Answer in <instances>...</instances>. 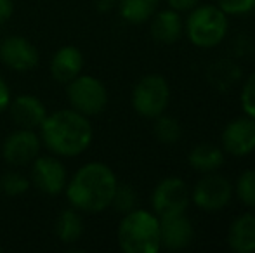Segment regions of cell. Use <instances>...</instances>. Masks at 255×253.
Returning a JSON list of instances; mask_svg holds the SVG:
<instances>
[{"label":"cell","mask_w":255,"mask_h":253,"mask_svg":"<svg viewBox=\"0 0 255 253\" xmlns=\"http://www.w3.org/2000/svg\"><path fill=\"white\" fill-rule=\"evenodd\" d=\"M236 196L238 199L249 208H255V170H245L243 173H240L238 180L235 186Z\"/></svg>","instance_id":"cell-24"},{"label":"cell","mask_w":255,"mask_h":253,"mask_svg":"<svg viewBox=\"0 0 255 253\" xmlns=\"http://www.w3.org/2000/svg\"><path fill=\"white\" fill-rule=\"evenodd\" d=\"M151 37L158 44L170 45L181 38L182 31H184V24L179 16L177 10L174 9H165L160 12H154L151 17Z\"/></svg>","instance_id":"cell-17"},{"label":"cell","mask_w":255,"mask_h":253,"mask_svg":"<svg viewBox=\"0 0 255 253\" xmlns=\"http://www.w3.org/2000/svg\"><path fill=\"white\" fill-rule=\"evenodd\" d=\"M153 134L158 142H161V144H165V146H174L181 141L182 128L177 120L172 118V116H167L163 113V115L154 118Z\"/></svg>","instance_id":"cell-21"},{"label":"cell","mask_w":255,"mask_h":253,"mask_svg":"<svg viewBox=\"0 0 255 253\" xmlns=\"http://www.w3.org/2000/svg\"><path fill=\"white\" fill-rule=\"evenodd\" d=\"M228 247L236 253H255V213L238 215L228 229Z\"/></svg>","instance_id":"cell-16"},{"label":"cell","mask_w":255,"mask_h":253,"mask_svg":"<svg viewBox=\"0 0 255 253\" xmlns=\"http://www.w3.org/2000/svg\"><path fill=\"white\" fill-rule=\"evenodd\" d=\"M117 240L125 253H156L161 248L160 219L154 212L134 208L122 217Z\"/></svg>","instance_id":"cell-3"},{"label":"cell","mask_w":255,"mask_h":253,"mask_svg":"<svg viewBox=\"0 0 255 253\" xmlns=\"http://www.w3.org/2000/svg\"><path fill=\"white\" fill-rule=\"evenodd\" d=\"M31 184L44 194H61L68 184V172L59 156L38 155L31 162Z\"/></svg>","instance_id":"cell-10"},{"label":"cell","mask_w":255,"mask_h":253,"mask_svg":"<svg viewBox=\"0 0 255 253\" xmlns=\"http://www.w3.org/2000/svg\"><path fill=\"white\" fill-rule=\"evenodd\" d=\"M66 99L70 108L92 118L101 115L108 104L106 85L92 75L80 73L66 84Z\"/></svg>","instance_id":"cell-5"},{"label":"cell","mask_w":255,"mask_h":253,"mask_svg":"<svg viewBox=\"0 0 255 253\" xmlns=\"http://www.w3.org/2000/svg\"><path fill=\"white\" fill-rule=\"evenodd\" d=\"M137 205V192L130 184H120L118 182L117 189H115L113 199H111V206L117 210L118 213L125 215V213L132 212Z\"/></svg>","instance_id":"cell-23"},{"label":"cell","mask_w":255,"mask_h":253,"mask_svg":"<svg viewBox=\"0 0 255 253\" xmlns=\"http://www.w3.org/2000/svg\"><path fill=\"white\" fill-rule=\"evenodd\" d=\"M217 5L228 16H242L255 9V0H217Z\"/></svg>","instance_id":"cell-26"},{"label":"cell","mask_w":255,"mask_h":253,"mask_svg":"<svg viewBox=\"0 0 255 253\" xmlns=\"http://www.w3.org/2000/svg\"><path fill=\"white\" fill-rule=\"evenodd\" d=\"M233 198V186L224 175L215 172L203 173L191 191V201L208 213L226 208Z\"/></svg>","instance_id":"cell-8"},{"label":"cell","mask_w":255,"mask_h":253,"mask_svg":"<svg viewBox=\"0 0 255 253\" xmlns=\"http://www.w3.org/2000/svg\"><path fill=\"white\" fill-rule=\"evenodd\" d=\"M9 113L12 122L21 128H33L37 130L47 116V108L40 97L31 94H21L10 99Z\"/></svg>","instance_id":"cell-14"},{"label":"cell","mask_w":255,"mask_h":253,"mask_svg":"<svg viewBox=\"0 0 255 253\" xmlns=\"http://www.w3.org/2000/svg\"><path fill=\"white\" fill-rule=\"evenodd\" d=\"M240 104L247 116L255 120V71L249 75L240 92Z\"/></svg>","instance_id":"cell-25"},{"label":"cell","mask_w":255,"mask_h":253,"mask_svg":"<svg viewBox=\"0 0 255 253\" xmlns=\"http://www.w3.org/2000/svg\"><path fill=\"white\" fill-rule=\"evenodd\" d=\"M118 0H94V7L99 12H110L117 7Z\"/></svg>","instance_id":"cell-30"},{"label":"cell","mask_w":255,"mask_h":253,"mask_svg":"<svg viewBox=\"0 0 255 253\" xmlns=\"http://www.w3.org/2000/svg\"><path fill=\"white\" fill-rule=\"evenodd\" d=\"M160 0H118L117 7L124 21L130 24L148 23L154 16Z\"/></svg>","instance_id":"cell-20"},{"label":"cell","mask_w":255,"mask_h":253,"mask_svg":"<svg viewBox=\"0 0 255 253\" xmlns=\"http://www.w3.org/2000/svg\"><path fill=\"white\" fill-rule=\"evenodd\" d=\"M0 252H2V245H0Z\"/></svg>","instance_id":"cell-31"},{"label":"cell","mask_w":255,"mask_h":253,"mask_svg":"<svg viewBox=\"0 0 255 253\" xmlns=\"http://www.w3.org/2000/svg\"><path fill=\"white\" fill-rule=\"evenodd\" d=\"M160 234L161 247L167 250L177 252L184 250L193 243L195 227H193L191 220L186 217V213H179V215L160 219Z\"/></svg>","instance_id":"cell-13"},{"label":"cell","mask_w":255,"mask_h":253,"mask_svg":"<svg viewBox=\"0 0 255 253\" xmlns=\"http://www.w3.org/2000/svg\"><path fill=\"white\" fill-rule=\"evenodd\" d=\"M10 99H12V95H10L9 85H7V82L0 77V113L5 111V109L9 108Z\"/></svg>","instance_id":"cell-28"},{"label":"cell","mask_w":255,"mask_h":253,"mask_svg":"<svg viewBox=\"0 0 255 253\" xmlns=\"http://www.w3.org/2000/svg\"><path fill=\"white\" fill-rule=\"evenodd\" d=\"M191 201L188 184L179 177H167L160 180L151 194V206L158 219L186 213Z\"/></svg>","instance_id":"cell-7"},{"label":"cell","mask_w":255,"mask_h":253,"mask_svg":"<svg viewBox=\"0 0 255 253\" xmlns=\"http://www.w3.org/2000/svg\"><path fill=\"white\" fill-rule=\"evenodd\" d=\"M188 163L198 173L217 172L224 163V151L212 142H202L189 151Z\"/></svg>","instance_id":"cell-18"},{"label":"cell","mask_w":255,"mask_h":253,"mask_svg":"<svg viewBox=\"0 0 255 253\" xmlns=\"http://www.w3.org/2000/svg\"><path fill=\"white\" fill-rule=\"evenodd\" d=\"M229 17L219 5H196L186 19V35L200 49H214L226 38Z\"/></svg>","instance_id":"cell-4"},{"label":"cell","mask_w":255,"mask_h":253,"mask_svg":"<svg viewBox=\"0 0 255 253\" xmlns=\"http://www.w3.org/2000/svg\"><path fill=\"white\" fill-rule=\"evenodd\" d=\"M42 144L59 158L78 156L89 149L94 137L89 116L75 111L73 108L57 109L47 113L38 127Z\"/></svg>","instance_id":"cell-1"},{"label":"cell","mask_w":255,"mask_h":253,"mask_svg":"<svg viewBox=\"0 0 255 253\" xmlns=\"http://www.w3.org/2000/svg\"><path fill=\"white\" fill-rule=\"evenodd\" d=\"M84 229L85 227L84 219H82V212H78L73 206L64 208L57 215L56 227H54L57 240L64 245H75L77 241H80V238L84 236Z\"/></svg>","instance_id":"cell-19"},{"label":"cell","mask_w":255,"mask_h":253,"mask_svg":"<svg viewBox=\"0 0 255 253\" xmlns=\"http://www.w3.org/2000/svg\"><path fill=\"white\" fill-rule=\"evenodd\" d=\"M170 102V85L161 75H146L132 90V106L142 118L154 120L163 115Z\"/></svg>","instance_id":"cell-6"},{"label":"cell","mask_w":255,"mask_h":253,"mask_svg":"<svg viewBox=\"0 0 255 253\" xmlns=\"http://www.w3.org/2000/svg\"><path fill=\"white\" fill-rule=\"evenodd\" d=\"M254 10H255V9H254Z\"/></svg>","instance_id":"cell-32"},{"label":"cell","mask_w":255,"mask_h":253,"mask_svg":"<svg viewBox=\"0 0 255 253\" xmlns=\"http://www.w3.org/2000/svg\"><path fill=\"white\" fill-rule=\"evenodd\" d=\"M118 179L111 167L103 162L82 165L64 187L70 206L82 213H101L111 206Z\"/></svg>","instance_id":"cell-2"},{"label":"cell","mask_w":255,"mask_h":253,"mask_svg":"<svg viewBox=\"0 0 255 253\" xmlns=\"http://www.w3.org/2000/svg\"><path fill=\"white\" fill-rule=\"evenodd\" d=\"M222 151L242 158L255 151V120L250 116L235 118L224 127L221 135Z\"/></svg>","instance_id":"cell-12"},{"label":"cell","mask_w":255,"mask_h":253,"mask_svg":"<svg viewBox=\"0 0 255 253\" xmlns=\"http://www.w3.org/2000/svg\"><path fill=\"white\" fill-rule=\"evenodd\" d=\"M42 139L33 128H16L2 142V158L10 167L31 165L42 151Z\"/></svg>","instance_id":"cell-9"},{"label":"cell","mask_w":255,"mask_h":253,"mask_svg":"<svg viewBox=\"0 0 255 253\" xmlns=\"http://www.w3.org/2000/svg\"><path fill=\"white\" fill-rule=\"evenodd\" d=\"M170 9L177 10V12H184V10H191L193 7L198 5L200 0H167Z\"/></svg>","instance_id":"cell-29"},{"label":"cell","mask_w":255,"mask_h":253,"mask_svg":"<svg viewBox=\"0 0 255 253\" xmlns=\"http://www.w3.org/2000/svg\"><path fill=\"white\" fill-rule=\"evenodd\" d=\"M84 64L85 59L80 49L75 45H63L52 54L49 70L54 80L66 85L84 71Z\"/></svg>","instance_id":"cell-15"},{"label":"cell","mask_w":255,"mask_h":253,"mask_svg":"<svg viewBox=\"0 0 255 253\" xmlns=\"http://www.w3.org/2000/svg\"><path fill=\"white\" fill-rule=\"evenodd\" d=\"M0 61L9 70L26 73L38 66L40 54L28 38L19 35H9L0 40Z\"/></svg>","instance_id":"cell-11"},{"label":"cell","mask_w":255,"mask_h":253,"mask_svg":"<svg viewBox=\"0 0 255 253\" xmlns=\"http://www.w3.org/2000/svg\"><path fill=\"white\" fill-rule=\"evenodd\" d=\"M14 0H0V26H3L5 23H9L10 17L14 16Z\"/></svg>","instance_id":"cell-27"},{"label":"cell","mask_w":255,"mask_h":253,"mask_svg":"<svg viewBox=\"0 0 255 253\" xmlns=\"http://www.w3.org/2000/svg\"><path fill=\"white\" fill-rule=\"evenodd\" d=\"M31 186V180L26 175H23L17 170H10L5 172L0 177V189L3 194L10 196V198H16V196L24 194Z\"/></svg>","instance_id":"cell-22"}]
</instances>
